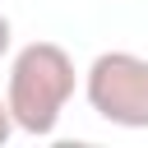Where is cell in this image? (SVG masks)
Returning <instances> with one entry per match:
<instances>
[{"instance_id":"cell-1","label":"cell","mask_w":148,"mask_h":148,"mask_svg":"<svg viewBox=\"0 0 148 148\" xmlns=\"http://www.w3.org/2000/svg\"><path fill=\"white\" fill-rule=\"evenodd\" d=\"M74 88H79V69H74V56L60 42H28V46L14 51L5 97H9L14 125L23 134H32V139L56 134Z\"/></svg>"},{"instance_id":"cell-2","label":"cell","mask_w":148,"mask_h":148,"mask_svg":"<svg viewBox=\"0 0 148 148\" xmlns=\"http://www.w3.org/2000/svg\"><path fill=\"white\" fill-rule=\"evenodd\" d=\"M88 106L116 130H148V56L102 51L83 74Z\"/></svg>"},{"instance_id":"cell-3","label":"cell","mask_w":148,"mask_h":148,"mask_svg":"<svg viewBox=\"0 0 148 148\" xmlns=\"http://www.w3.org/2000/svg\"><path fill=\"white\" fill-rule=\"evenodd\" d=\"M18 125H14V111H9V97H0V148L9 143V134H14Z\"/></svg>"},{"instance_id":"cell-4","label":"cell","mask_w":148,"mask_h":148,"mask_svg":"<svg viewBox=\"0 0 148 148\" xmlns=\"http://www.w3.org/2000/svg\"><path fill=\"white\" fill-rule=\"evenodd\" d=\"M9 46H14V23H9V14H0V60L9 56Z\"/></svg>"}]
</instances>
